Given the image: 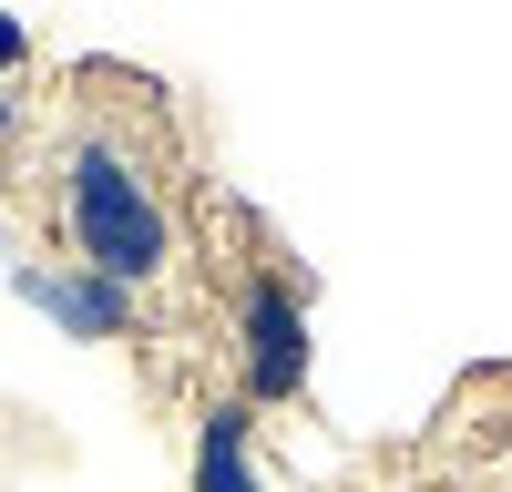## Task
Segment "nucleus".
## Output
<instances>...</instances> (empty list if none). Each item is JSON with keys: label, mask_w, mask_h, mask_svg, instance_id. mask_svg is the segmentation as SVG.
Returning a JSON list of instances; mask_svg holds the SVG:
<instances>
[{"label": "nucleus", "mask_w": 512, "mask_h": 492, "mask_svg": "<svg viewBox=\"0 0 512 492\" xmlns=\"http://www.w3.org/2000/svg\"><path fill=\"white\" fill-rule=\"evenodd\" d=\"M0 134H11V93H0Z\"/></svg>", "instance_id": "423d86ee"}, {"label": "nucleus", "mask_w": 512, "mask_h": 492, "mask_svg": "<svg viewBox=\"0 0 512 492\" xmlns=\"http://www.w3.org/2000/svg\"><path fill=\"white\" fill-rule=\"evenodd\" d=\"M52 216H62V246L72 267L113 277L123 298H154L164 277H175L185 236H175V205L154 185V154L134 134H113V123H82L52 164Z\"/></svg>", "instance_id": "f257e3e1"}, {"label": "nucleus", "mask_w": 512, "mask_h": 492, "mask_svg": "<svg viewBox=\"0 0 512 492\" xmlns=\"http://www.w3.org/2000/svg\"><path fill=\"white\" fill-rule=\"evenodd\" d=\"M185 492H267V472H256V410L246 400H216L195 421V482Z\"/></svg>", "instance_id": "20e7f679"}, {"label": "nucleus", "mask_w": 512, "mask_h": 492, "mask_svg": "<svg viewBox=\"0 0 512 492\" xmlns=\"http://www.w3.org/2000/svg\"><path fill=\"white\" fill-rule=\"evenodd\" d=\"M21 62H31V21H21V11H0V82H11Z\"/></svg>", "instance_id": "39448f33"}, {"label": "nucleus", "mask_w": 512, "mask_h": 492, "mask_svg": "<svg viewBox=\"0 0 512 492\" xmlns=\"http://www.w3.org/2000/svg\"><path fill=\"white\" fill-rule=\"evenodd\" d=\"M11 287H21V308H41L62 328V339H134V318H144V298H123L113 277L72 267V257H21Z\"/></svg>", "instance_id": "7ed1b4c3"}, {"label": "nucleus", "mask_w": 512, "mask_h": 492, "mask_svg": "<svg viewBox=\"0 0 512 492\" xmlns=\"http://www.w3.org/2000/svg\"><path fill=\"white\" fill-rule=\"evenodd\" d=\"M226 349H236V400L246 410H287L308 390V298L277 267H246L236 308H226Z\"/></svg>", "instance_id": "f03ea898"}]
</instances>
